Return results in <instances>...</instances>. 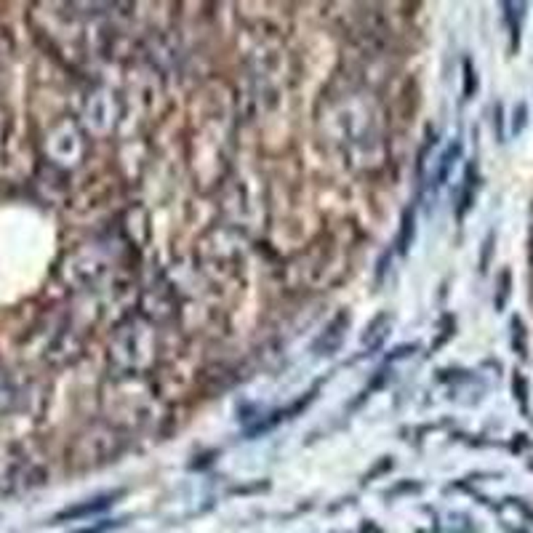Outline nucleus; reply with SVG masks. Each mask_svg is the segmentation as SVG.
Here are the masks:
<instances>
[{"label":"nucleus","instance_id":"f257e3e1","mask_svg":"<svg viewBox=\"0 0 533 533\" xmlns=\"http://www.w3.org/2000/svg\"><path fill=\"white\" fill-rule=\"evenodd\" d=\"M123 488L118 491H110V493H101V496H94V499H88V501H83V504H75V507L64 509V512H59L56 517H53V523H73V520H83V517H88V515H97V512H104V509H110L118 499H121Z\"/></svg>","mask_w":533,"mask_h":533},{"label":"nucleus","instance_id":"f03ea898","mask_svg":"<svg viewBox=\"0 0 533 533\" xmlns=\"http://www.w3.org/2000/svg\"><path fill=\"white\" fill-rule=\"evenodd\" d=\"M347 325H349V315H347V312H339V315L331 320V325L325 328V334L312 344V352H315L317 358H323V355L328 358V355H334V352L339 349L341 341H344Z\"/></svg>","mask_w":533,"mask_h":533},{"label":"nucleus","instance_id":"7ed1b4c3","mask_svg":"<svg viewBox=\"0 0 533 533\" xmlns=\"http://www.w3.org/2000/svg\"><path fill=\"white\" fill-rule=\"evenodd\" d=\"M389 334V312H379L368 325H365L363 344H368V349H379L382 341L387 339Z\"/></svg>","mask_w":533,"mask_h":533},{"label":"nucleus","instance_id":"20e7f679","mask_svg":"<svg viewBox=\"0 0 533 533\" xmlns=\"http://www.w3.org/2000/svg\"><path fill=\"white\" fill-rule=\"evenodd\" d=\"M475 187H478V169H475V166H469V169H467V173H464V187H461L459 206H456V219H459V221H464L467 211L472 208Z\"/></svg>","mask_w":533,"mask_h":533},{"label":"nucleus","instance_id":"39448f33","mask_svg":"<svg viewBox=\"0 0 533 533\" xmlns=\"http://www.w3.org/2000/svg\"><path fill=\"white\" fill-rule=\"evenodd\" d=\"M413 232H416V214H413V208H406L403 224H400V235H397V253L400 256L408 253V248L413 243Z\"/></svg>","mask_w":533,"mask_h":533},{"label":"nucleus","instance_id":"423d86ee","mask_svg":"<svg viewBox=\"0 0 533 533\" xmlns=\"http://www.w3.org/2000/svg\"><path fill=\"white\" fill-rule=\"evenodd\" d=\"M459 155H461V142H454V145L443 152L440 169H437V176H435V190H440V187L445 184V179H448V173H451V166L459 160Z\"/></svg>","mask_w":533,"mask_h":533},{"label":"nucleus","instance_id":"0eeeda50","mask_svg":"<svg viewBox=\"0 0 533 533\" xmlns=\"http://www.w3.org/2000/svg\"><path fill=\"white\" fill-rule=\"evenodd\" d=\"M389 373H392V371H387V368H379V371H376V376H373V382H371V384H368V387H365L363 392H360V397H358V400H355V403L349 406V411H355L358 406H363L365 400H368V397H371V395H373L376 389L384 387V382H387Z\"/></svg>","mask_w":533,"mask_h":533},{"label":"nucleus","instance_id":"6e6552de","mask_svg":"<svg viewBox=\"0 0 533 533\" xmlns=\"http://www.w3.org/2000/svg\"><path fill=\"white\" fill-rule=\"evenodd\" d=\"M512 347H515V352H517L520 358H525V355H528L525 328H523V320H520V317H515V320H512Z\"/></svg>","mask_w":533,"mask_h":533},{"label":"nucleus","instance_id":"1a4fd4ad","mask_svg":"<svg viewBox=\"0 0 533 533\" xmlns=\"http://www.w3.org/2000/svg\"><path fill=\"white\" fill-rule=\"evenodd\" d=\"M509 286H512V272L509 269H504L501 275H499V293H496V312H501L504 307H507V301H509Z\"/></svg>","mask_w":533,"mask_h":533},{"label":"nucleus","instance_id":"9d476101","mask_svg":"<svg viewBox=\"0 0 533 533\" xmlns=\"http://www.w3.org/2000/svg\"><path fill=\"white\" fill-rule=\"evenodd\" d=\"M478 91V73L469 59H464V99H472Z\"/></svg>","mask_w":533,"mask_h":533},{"label":"nucleus","instance_id":"9b49d317","mask_svg":"<svg viewBox=\"0 0 533 533\" xmlns=\"http://www.w3.org/2000/svg\"><path fill=\"white\" fill-rule=\"evenodd\" d=\"M454 334H456V320H454V317H451V315H445V317H443V334H440V336H437V339L432 341V347H430V352L435 355L437 349H440V347H443L445 341L451 339Z\"/></svg>","mask_w":533,"mask_h":533},{"label":"nucleus","instance_id":"f8f14e48","mask_svg":"<svg viewBox=\"0 0 533 533\" xmlns=\"http://www.w3.org/2000/svg\"><path fill=\"white\" fill-rule=\"evenodd\" d=\"M515 397L520 400V406H523V411H528V387H525V379L520 376V373H515Z\"/></svg>","mask_w":533,"mask_h":533},{"label":"nucleus","instance_id":"ddd939ff","mask_svg":"<svg viewBox=\"0 0 533 533\" xmlns=\"http://www.w3.org/2000/svg\"><path fill=\"white\" fill-rule=\"evenodd\" d=\"M525 115H528V110H525V104L520 101V104L515 107V121H512V134H515V136L523 134V128H525Z\"/></svg>","mask_w":533,"mask_h":533},{"label":"nucleus","instance_id":"4468645a","mask_svg":"<svg viewBox=\"0 0 533 533\" xmlns=\"http://www.w3.org/2000/svg\"><path fill=\"white\" fill-rule=\"evenodd\" d=\"M121 523L118 520H101L97 525H88V528H80V531H73V533H107L112 531V528H118Z\"/></svg>","mask_w":533,"mask_h":533},{"label":"nucleus","instance_id":"2eb2a0df","mask_svg":"<svg viewBox=\"0 0 533 533\" xmlns=\"http://www.w3.org/2000/svg\"><path fill=\"white\" fill-rule=\"evenodd\" d=\"M483 245H485V248H483V256H480V272H485V269H488L491 253H493V232H488V238H485Z\"/></svg>","mask_w":533,"mask_h":533},{"label":"nucleus","instance_id":"dca6fc26","mask_svg":"<svg viewBox=\"0 0 533 533\" xmlns=\"http://www.w3.org/2000/svg\"><path fill=\"white\" fill-rule=\"evenodd\" d=\"M413 349H416V344H403V347H397L392 355H389L387 360H397V358H406V355H411Z\"/></svg>","mask_w":533,"mask_h":533}]
</instances>
